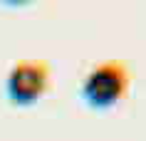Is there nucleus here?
<instances>
[{"mask_svg": "<svg viewBox=\"0 0 146 141\" xmlns=\"http://www.w3.org/2000/svg\"><path fill=\"white\" fill-rule=\"evenodd\" d=\"M129 92V70L119 60L97 64L82 84V97L92 107H111Z\"/></svg>", "mask_w": 146, "mask_h": 141, "instance_id": "f257e3e1", "label": "nucleus"}, {"mask_svg": "<svg viewBox=\"0 0 146 141\" xmlns=\"http://www.w3.org/2000/svg\"><path fill=\"white\" fill-rule=\"evenodd\" d=\"M50 87V64L45 60H20L10 70L5 89L15 104H35Z\"/></svg>", "mask_w": 146, "mask_h": 141, "instance_id": "f03ea898", "label": "nucleus"}]
</instances>
